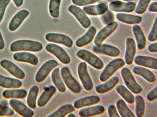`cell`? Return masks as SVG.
<instances>
[{
	"mask_svg": "<svg viewBox=\"0 0 157 117\" xmlns=\"http://www.w3.org/2000/svg\"><path fill=\"white\" fill-rule=\"evenodd\" d=\"M116 106L120 116L122 117H135L134 113L128 108L125 101L121 99L117 100Z\"/></svg>",
	"mask_w": 157,
	"mask_h": 117,
	"instance_id": "32",
	"label": "cell"
},
{
	"mask_svg": "<svg viewBox=\"0 0 157 117\" xmlns=\"http://www.w3.org/2000/svg\"><path fill=\"white\" fill-rule=\"evenodd\" d=\"M136 4L133 2H124L120 1H114L109 5V9L116 12H129L135 9Z\"/></svg>",
	"mask_w": 157,
	"mask_h": 117,
	"instance_id": "15",
	"label": "cell"
},
{
	"mask_svg": "<svg viewBox=\"0 0 157 117\" xmlns=\"http://www.w3.org/2000/svg\"><path fill=\"white\" fill-rule=\"evenodd\" d=\"M0 65L2 67L16 78L21 80L25 78V73L11 61L7 59H3L1 61Z\"/></svg>",
	"mask_w": 157,
	"mask_h": 117,
	"instance_id": "12",
	"label": "cell"
},
{
	"mask_svg": "<svg viewBox=\"0 0 157 117\" xmlns=\"http://www.w3.org/2000/svg\"><path fill=\"white\" fill-rule=\"evenodd\" d=\"M135 113L138 117H143L145 110V102L143 98L140 95L135 96Z\"/></svg>",
	"mask_w": 157,
	"mask_h": 117,
	"instance_id": "36",
	"label": "cell"
},
{
	"mask_svg": "<svg viewBox=\"0 0 157 117\" xmlns=\"http://www.w3.org/2000/svg\"><path fill=\"white\" fill-rule=\"evenodd\" d=\"M108 113L110 117H119V114L116 107L113 105H110L108 108Z\"/></svg>",
	"mask_w": 157,
	"mask_h": 117,
	"instance_id": "45",
	"label": "cell"
},
{
	"mask_svg": "<svg viewBox=\"0 0 157 117\" xmlns=\"http://www.w3.org/2000/svg\"><path fill=\"white\" fill-rule=\"evenodd\" d=\"M157 39V17L155 20L153 27L148 35V40L151 42L155 41Z\"/></svg>",
	"mask_w": 157,
	"mask_h": 117,
	"instance_id": "40",
	"label": "cell"
},
{
	"mask_svg": "<svg viewBox=\"0 0 157 117\" xmlns=\"http://www.w3.org/2000/svg\"><path fill=\"white\" fill-rule=\"evenodd\" d=\"M29 14V11L26 9H23L19 11L10 21L9 25V30L11 31L16 30L28 16Z\"/></svg>",
	"mask_w": 157,
	"mask_h": 117,
	"instance_id": "16",
	"label": "cell"
},
{
	"mask_svg": "<svg viewBox=\"0 0 157 117\" xmlns=\"http://www.w3.org/2000/svg\"><path fill=\"white\" fill-rule=\"evenodd\" d=\"M121 74L126 87L133 93L138 94L143 91L142 87L136 81L130 70L126 67L122 68Z\"/></svg>",
	"mask_w": 157,
	"mask_h": 117,
	"instance_id": "3",
	"label": "cell"
},
{
	"mask_svg": "<svg viewBox=\"0 0 157 117\" xmlns=\"http://www.w3.org/2000/svg\"><path fill=\"white\" fill-rule=\"evenodd\" d=\"M67 116L68 117H75L76 116L73 113H70Z\"/></svg>",
	"mask_w": 157,
	"mask_h": 117,
	"instance_id": "51",
	"label": "cell"
},
{
	"mask_svg": "<svg viewBox=\"0 0 157 117\" xmlns=\"http://www.w3.org/2000/svg\"><path fill=\"white\" fill-rule=\"evenodd\" d=\"M61 0H50L49 10L51 16L58 18L59 15V9Z\"/></svg>",
	"mask_w": 157,
	"mask_h": 117,
	"instance_id": "37",
	"label": "cell"
},
{
	"mask_svg": "<svg viewBox=\"0 0 157 117\" xmlns=\"http://www.w3.org/2000/svg\"><path fill=\"white\" fill-rule=\"evenodd\" d=\"M14 114V111L7 106L0 104V116H10Z\"/></svg>",
	"mask_w": 157,
	"mask_h": 117,
	"instance_id": "41",
	"label": "cell"
},
{
	"mask_svg": "<svg viewBox=\"0 0 157 117\" xmlns=\"http://www.w3.org/2000/svg\"><path fill=\"white\" fill-rule=\"evenodd\" d=\"M17 7L21 6L23 3V0H12Z\"/></svg>",
	"mask_w": 157,
	"mask_h": 117,
	"instance_id": "49",
	"label": "cell"
},
{
	"mask_svg": "<svg viewBox=\"0 0 157 117\" xmlns=\"http://www.w3.org/2000/svg\"><path fill=\"white\" fill-rule=\"evenodd\" d=\"M118 24L113 21L106 25L101 29L96 34L94 41L96 46H99L103 41L111 35L117 29Z\"/></svg>",
	"mask_w": 157,
	"mask_h": 117,
	"instance_id": "8",
	"label": "cell"
},
{
	"mask_svg": "<svg viewBox=\"0 0 157 117\" xmlns=\"http://www.w3.org/2000/svg\"><path fill=\"white\" fill-rule=\"evenodd\" d=\"M117 19L123 23L129 24H136L141 22L142 17L139 16L119 13L116 15Z\"/></svg>",
	"mask_w": 157,
	"mask_h": 117,
	"instance_id": "29",
	"label": "cell"
},
{
	"mask_svg": "<svg viewBox=\"0 0 157 117\" xmlns=\"http://www.w3.org/2000/svg\"><path fill=\"white\" fill-rule=\"evenodd\" d=\"M75 110V107L71 104L64 105L56 111L48 116V117H63Z\"/></svg>",
	"mask_w": 157,
	"mask_h": 117,
	"instance_id": "35",
	"label": "cell"
},
{
	"mask_svg": "<svg viewBox=\"0 0 157 117\" xmlns=\"http://www.w3.org/2000/svg\"><path fill=\"white\" fill-rule=\"evenodd\" d=\"M100 0H72L73 3L79 6H84L95 3Z\"/></svg>",
	"mask_w": 157,
	"mask_h": 117,
	"instance_id": "43",
	"label": "cell"
},
{
	"mask_svg": "<svg viewBox=\"0 0 157 117\" xmlns=\"http://www.w3.org/2000/svg\"><path fill=\"white\" fill-rule=\"evenodd\" d=\"M149 12H157V2H154L150 4L148 8Z\"/></svg>",
	"mask_w": 157,
	"mask_h": 117,
	"instance_id": "47",
	"label": "cell"
},
{
	"mask_svg": "<svg viewBox=\"0 0 157 117\" xmlns=\"http://www.w3.org/2000/svg\"><path fill=\"white\" fill-rule=\"evenodd\" d=\"M5 46V42L2 37V36L0 31V50L4 49Z\"/></svg>",
	"mask_w": 157,
	"mask_h": 117,
	"instance_id": "48",
	"label": "cell"
},
{
	"mask_svg": "<svg viewBox=\"0 0 157 117\" xmlns=\"http://www.w3.org/2000/svg\"><path fill=\"white\" fill-rule=\"evenodd\" d=\"M101 18L103 23L106 25L113 22L114 20L113 13L109 10H107L103 14Z\"/></svg>",
	"mask_w": 157,
	"mask_h": 117,
	"instance_id": "39",
	"label": "cell"
},
{
	"mask_svg": "<svg viewBox=\"0 0 157 117\" xmlns=\"http://www.w3.org/2000/svg\"><path fill=\"white\" fill-rule=\"evenodd\" d=\"M132 31L137 43L138 50H142L145 48L146 40L145 36L140 27L135 25L132 27Z\"/></svg>",
	"mask_w": 157,
	"mask_h": 117,
	"instance_id": "25",
	"label": "cell"
},
{
	"mask_svg": "<svg viewBox=\"0 0 157 117\" xmlns=\"http://www.w3.org/2000/svg\"><path fill=\"white\" fill-rule=\"evenodd\" d=\"M39 91V88L34 85L30 89L27 98V103L29 107L32 109L36 108V101Z\"/></svg>",
	"mask_w": 157,
	"mask_h": 117,
	"instance_id": "34",
	"label": "cell"
},
{
	"mask_svg": "<svg viewBox=\"0 0 157 117\" xmlns=\"http://www.w3.org/2000/svg\"><path fill=\"white\" fill-rule=\"evenodd\" d=\"M117 92L128 103L132 104L135 102V97L128 88L122 85H119L116 87Z\"/></svg>",
	"mask_w": 157,
	"mask_h": 117,
	"instance_id": "33",
	"label": "cell"
},
{
	"mask_svg": "<svg viewBox=\"0 0 157 117\" xmlns=\"http://www.w3.org/2000/svg\"><path fill=\"white\" fill-rule=\"evenodd\" d=\"M68 10L84 28L87 29L90 27L91 22L90 19L80 8L74 5H71L68 7Z\"/></svg>",
	"mask_w": 157,
	"mask_h": 117,
	"instance_id": "11",
	"label": "cell"
},
{
	"mask_svg": "<svg viewBox=\"0 0 157 117\" xmlns=\"http://www.w3.org/2000/svg\"><path fill=\"white\" fill-rule=\"evenodd\" d=\"M96 31V28L94 26H91L85 34L76 41V45L78 47H82L90 43L94 38Z\"/></svg>",
	"mask_w": 157,
	"mask_h": 117,
	"instance_id": "22",
	"label": "cell"
},
{
	"mask_svg": "<svg viewBox=\"0 0 157 117\" xmlns=\"http://www.w3.org/2000/svg\"><path fill=\"white\" fill-rule=\"evenodd\" d=\"M22 85L20 80L5 76L0 74V87L6 88L13 89L21 87Z\"/></svg>",
	"mask_w": 157,
	"mask_h": 117,
	"instance_id": "27",
	"label": "cell"
},
{
	"mask_svg": "<svg viewBox=\"0 0 157 117\" xmlns=\"http://www.w3.org/2000/svg\"><path fill=\"white\" fill-rule=\"evenodd\" d=\"M151 0H139L135 9V12L138 14H142L146 11Z\"/></svg>",
	"mask_w": 157,
	"mask_h": 117,
	"instance_id": "38",
	"label": "cell"
},
{
	"mask_svg": "<svg viewBox=\"0 0 157 117\" xmlns=\"http://www.w3.org/2000/svg\"><path fill=\"white\" fill-rule=\"evenodd\" d=\"M105 111V107L102 105H97L83 108L78 112L79 116L90 117L103 114Z\"/></svg>",
	"mask_w": 157,
	"mask_h": 117,
	"instance_id": "24",
	"label": "cell"
},
{
	"mask_svg": "<svg viewBox=\"0 0 157 117\" xmlns=\"http://www.w3.org/2000/svg\"><path fill=\"white\" fill-rule=\"evenodd\" d=\"M58 65V62L55 60H50L45 62L39 69L36 75V81L39 83L43 82L51 71Z\"/></svg>",
	"mask_w": 157,
	"mask_h": 117,
	"instance_id": "9",
	"label": "cell"
},
{
	"mask_svg": "<svg viewBox=\"0 0 157 117\" xmlns=\"http://www.w3.org/2000/svg\"><path fill=\"white\" fill-rule=\"evenodd\" d=\"M78 72L79 79L84 89L90 91L93 88V84L88 73L86 63L81 62L78 65Z\"/></svg>",
	"mask_w": 157,
	"mask_h": 117,
	"instance_id": "7",
	"label": "cell"
},
{
	"mask_svg": "<svg viewBox=\"0 0 157 117\" xmlns=\"http://www.w3.org/2000/svg\"><path fill=\"white\" fill-rule=\"evenodd\" d=\"M124 1H129V0H123Z\"/></svg>",
	"mask_w": 157,
	"mask_h": 117,
	"instance_id": "52",
	"label": "cell"
},
{
	"mask_svg": "<svg viewBox=\"0 0 157 117\" xmlns=\"http://www.w3.org/2000/svg\"><path fill=\"white\" fill-rule=\"evenodd\" d=\"M134 63L136 65L150 68L157 69V59L153 57L138 55L134 58Z\"/></svg>",
	"mask_w": 157,
	"mask_h": 117,
	"instance_id": "19",
	"label": "cell"
},
{
	"mask_svg": "<svg viewBox=\"0 0 157 117\" xmlns=\"http://www.w3.org/2000/svg\"><path fill=\"white\" fill-rule=\"evenodd\" d=\"M125 64L124 60L121 58L114 59L109 62L101 72L99 79L104 82L110 78L119 69Z\"/></svg>",
	"mask_w": 157,
	"mask_h": 117,
	"instance_id": "2",
	"label": "cell"
},
{
	"mask_svg": "<svg viewBox=\"0 0 157 117\" xmlns=\"http://www.w3.org/2000/svg\"><path fill=\"white\" fill-rule=\"evenodd\" d=\"M136 52V46L134 40L132 38H127L124 57V62L127 65H129L132 63Z\"/></svg>",
	"mask_w": 157,
	"mask_h": 117,
	"instance_id": "17",
	"label": "cell"
},
{
	"mask_svg": "<svg viewBox=\"0 0 157 117\" xmlns=\"http://www.w3.org/2000/svg\"><path fill=\"white\" fill-rule=\"evenodd\" d=\"M147 99L149 101H152L157 98V87L156 86L151 90L146 96Z\"/></svg>",
	"mask_w": 157,
	"mask_h": 117,
	"instance_id": "44",
	"label": "cell"
},
{
	"mask_svg": "<svg viewBox=\"0 0 157 117\" xmlns=\"http://www.w3.org/2000/svg\"><path fill=\"white\" fill-rule=\"evenodd\" d=\"M51 76L53 83L59 91L62 93L64 92L66 88L60 77L59 67L56 68L53 70Z\"/></svg>",
	"mask_w": 157,
	"mask_h": 117,
	"instance_id": "31",
	"label": "cell"
},
{
	"mask_svg": "<svg viewBox=\"0 0 157 117\" xmlns=\"http://www.w3.org/2000/svg\"><path fill=\"white\" fill-rule=\"evenodd\" d=\"M9 104L15 112L22 116L30 117L34 114V112L32 110L19 100L11 99L9 101Z\"/></svg>",
	"mask_w": 157,
	"mask_h": 117,
	"instance_id": "10",
	"label": "cell"
},
{
	"mask_svg": "<svg viewBox=\"0 0 157 117\" xmlns=\"http://www.w3.org/2000/svg\"><path fill=\"white\" fill-rule=\"evenodd\" d=\"M43 47L42 44L38 41L20 40L12 43L10 46V49L12 52L21 51L38 52L41 50Z\"/></svg>",
	"mask_w": 157,
	"mask_h": 117,
	"instance_id": "1",
	"label": "cell"
},
{
	"mask_svg": "<svg viewBox=\"0 0 157 117\" xmlns=\"http://www.w3.org/2000/svg\"><path fill=\"white\" fill-rule=\"evenodd\" d=\"M27 91L24 89H8L4 90L2 96L6 99H22L26 98Z\"/></svg>",
	"mask_w": 157,
	"mask_h": 117,
	"instance_id": "30",
	"label": "cell"
},
{
	"mask_svg": "<svg viewBox=\"0 0 157 117\" xmlns=\"http://www.w3.org/2000/svg\"><path fill=\"white\" fill-rule=\"evenodd\" d=\"M92 49L95 53L103 54L112 57H118L121 54L120 51L118 48L107 44H102L99 46H94Z\"/></svg>",
	"mask_w": 157,
	"mask_h": 117,
	"instance_id": "14",
	"label": "cell"
},
{
	"mask_svg": "<svg viewBox=\"0 0 157 117\" xmlns=\"http://www.w3.org/2000/svg\"><path fill=\"white\" fill-rule=\"evenodd\" d=\"M60 73L66 85L71 91L75 94L81 92L82 90L81 86L72 75L68 67L65 66L62 68Z\"/></svg>",
	"mask_w": 157,
	"mask_h": 117,
	"instance_id": "5",
	"label": "cell"
},
{
	"mask_svg": "<svg viewBox=\"0 0 157 117\" xmlns=\"http://www.w3.org/2000/svg\"><path fill=\"white\" fill-rule=\"evenodd\" d=\"M108 9V6L105 3H101L96 5H90L84 7L83 9L87 14L91 16L102 15Z\"/></svg>",
	"mask_w": 157,
	"mask_h": 117,
	"instance_id": "23",
	"label": "cell"
},
{
	"mask_svg": "<svg viewBox=\"0 0 157 117\" xmlns=\"http://www.w3.org/2000/svg\"><path fill=\"white\" fill-rule=\"evenodd\" d=\"M0 104L4 105H7L8 104V103L7 101L5 100H2L0 101Z\"/></svg>",
	"mask_w": 157,
	"mask_h": 117,
	"instance_id": "50",
	"label": "cell"
},
{
	"mask_svg": "<svg viewBox=\"0 0 157 117\" xmlns=\"http://www.w3.org/2000/svg\"><path fill=\"white\" fill-rule=\"evenodd\" d=\"M132 71L135 74L140 76L149 83H153L156 80L155 74L149 69L139 66H135Z\"/></svg>",
	"mask_w": 157,
	"mask_h": 117,
	"instance_id": "28",
	"label": "cell"
},
{
	"mask_svg": "<svg viewBox=\"0 0 157 117\" xmlns=\"http://www.w3.org/2000/svg\"><path fill=\"white\" fill-rule=\"evenodd\" d=\"M56 89L53 85L47 87L39 97L37 102L38 106L42 107L48 103L52 97L55 93Z\"/></svg>",
	"mask_w": 157,
	"mask_h": 117,
	"instance_id": "26",
	"label": "cell"
},
{
	"mask_svg": "<svg viewBox=\"0 0 157 117\" xmlns=\"http://www.w3.org/2000/svg\"><path fill=\"white\" fill-rule=\"evenodd\" d=\"M13 58L16 61L24 62L36 66L38 63V59L35 55L27 52H17L13 55Z\"/></svg>",
	"mask_w": 157,
	"mask_h": 117,
	"instance_id": "18",
	"label": "cell"
},
{
	"mask_svg": "<svg viewBox=\"0 0 157 117\" xmlns=\"http://www.w3.org/2000/svg\"><path fill=\"white\" fill-rule=\"evenodd\" d=\"M46 50L54 55L62 63L69 64L71 59L67 52L61 47L53 43H49L45 47Z\"/></svg>",
	"mask_w": 157,
	"mask_h": 117,
	"instance_id": "6",
	"label": "cell"
},
{
	"mask_svg": "<svg viewBox=\"0 0 157 117\" xmlns=\"http://www.w3.org/2000/svg\"><path fill=\"white\" fill-rule=\"evenodd\" d=\"M148 50L152 53H156L157 52V43L156 42L152 43L148 46Z\"/></svg>",
	"mask_w": 157,
	"mask_h": 117,
	"instance_id": "46",
	"label": "cell"
},
{
	"mask_svg": "<svg viewBox=\"0 0 157 117\" xmlns=\"http://www.w3.org/2000/svg\"><path fill=\"white\" fill-rule=\"evenodd\" d=\"M45 38L49 42L62 44L69 48H71L73 44L72 40L63 34L48 33L45 35Z\"/></svg>",
	"mask_w": 157,
	"mask_h": 117,
	"instance_id": "13",
	"label": "cell"
},
{
	"mask_svg": "<svg viewBox=\"0 0 157 117\" xmlns=\"http://www.w3.org/2000/svg\"><path fill=\"white\" fill-rule=\"evenodd\" d=\"M10 0H0V23L2 21L7 7Z\"/></svg>",
	"mask_w": 157,
	"mask_h": 117,
	"instance_id": "42",
	"label": "cell"
},
{
	"mask_svg": "<svg viewBox=\"0 0 157 117\" xmlns=\"http://www.w3.org/2000/svg\"><path fill=\"white\" fill-rule=\"evenodd\" d=\"M77 56L86 62L94 68L100 70L104 67V63L101 59L91 52L85 49H80L76 53Z\"/></svg>",
	"mask_w": 157,
	"mask_h": 117,
	"instance_id": "4",
	"label": "cell"
},
{
	"mask_svg": "<svg viewBox=\"0 0 157 117\" xmlns=\"http://www.w3.org/2000/svg\"><path fill=\"white\" fill-rule=\"evenodd\" d=\"M100 101L99 97L96 95L86 96L75 101L74 103V107L79 109L98 104Z\"/></svg>",
	"mask_w": 157,
	"mask_h": 117,
	"instance_id": "21",
	"label": "cell"
},
{
	"mask_svg": "<svg viewBox=\"0 0 157 117\" xmlns=\"http://www.w3.org/2000/svg\"><path fill=\"white\" fill-rule=\"evenodd\" d=\"M119 79L116 76H113L107 80L105 82L95 87L96 91L100 94L106 93L113 89L118 83Z\"/></svg>",
	"mask_w": 157,
	"mask_h": 117,
	"instance_id": "20",
	"label": "cell"
}]
</instances>
